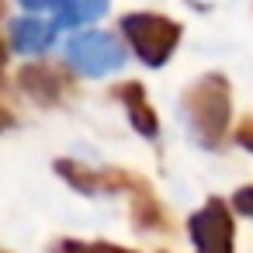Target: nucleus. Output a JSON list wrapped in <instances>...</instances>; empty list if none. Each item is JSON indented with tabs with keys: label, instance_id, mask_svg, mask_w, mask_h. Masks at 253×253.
I'll use <instances>...</instances> for the list:
<instances>
[{
	"label": "nucleus",
	"instance_id": "f257e3e1",
	"mask_svg": "<svg viewBox=\"0 0 253 253\" xmlns=\"http://www.w3.org/2000/svg\"><path fill=\"white\" fill-rule=\"evenodd\" d=\"M232 97H229V80L222 73H205L184 90V115L194 132V139L208 149H218L229 128L232 115Z\"/></svg>",
	"mask_w": 253,
	"mask_h": 253
},
{
	"label": "nucleus",
	"instance_id": "f03ea898",
	"mask_svg": "<svg viewBox=\"0 0 253 253\" xmlns=\"http://www.w3.org/2000/svg\"><path fill=\"white\" fill-rule=\"evenodd\" d=\"M122 32L146 66H163L180 42V25L173 18H163V14H153V11L125 14Z\"/></svg>",
	"mask_w": 253,
	"mask_h": 253
},
{
	"label": "nucleus",
	"instance_id": "7ed1b4c3",
	"mask_svg": "<svg viewBox=\"0 0 253 253\" xmlns=\"http://www.w3.org/2000/svg\"><path fill=\"white\" fill-rule=\"evenodd\" d=\"M66 59L84 77H108L111 70H122L125 52H122L115 35H108V32H84V35L70 39Z\"/></svg>",
	"mask_w": 253,
	"mask_h": 253
},
{
	"label": "nucleus",
	"instance_id": "20e7f679",
	"mask_svg": "<svg viewBox=\"0 0 253 253\" xmlns=\"http://www.w3.org/2000/svg\"><path fill=\"white\" fill-rule=\"evenodd\" d=\"M187 232H191V243L198 253H232L236 222L229 215V205L222 198H208L187 218Z\"/></svg>",
	"mask_w": 253,
	"mask_h": 253
},
{
	"label": "nucleus",
	"instance_id": "39448f33",
	"mask_svg": "<svg viewBox=\"0 0 253 253\" xmlns=\"http://www.w3.org/2000/svg\"><path fill=\"white\" fill-rule=\"evenodd\" d=\"M56 173L84 194H108V191H132L135 198L149 194V180L139 173H128V170H111V167L90 170V167L73 163V160H56Z\"/></svg>",
	"mask_w": 253,
	"mask_h": 253
},
{
	"label": "nucleus",
	"instance_id": "423d86ee",
	"mask_svg": "<svg viewBox=\"0 0 253 253\" xmlns=\"http://www.w3.org/2000/svg\"><path fill=\"white\" fill-rule=\"evenodd\" d=\"M18 87H21L32 101L52 108V104H59V101L66 97L70 80H66L63 70H56V66H49V63H28V66L18 73Z\"/></svg>",
	"mask_w": 253,
	"mask_h": 253
},
{
	"label": "nucleus",
	"instance_id": "0eeeda50",
	"mask_svg": "<svg viewBox=\"0 0 253 253\" xmlns=\"http://www.w3.org/2000/svg\"><path fill=\"white\" fill-rule=\"evenodd\" d=\"M115 94H118V101L125 104L132 128H135L139 135H146V139H156V135H160V118H156V111L149 108L146 87H142L139 80H132V84H122Z\"/></svg>",
	"mask_w": 253,
	"mask_h": 253
},
{
	"label": "nucleus",
	"instance_id": "6e6552de",
	"mask_svg": "<svg viewBox=\"0 0 253 253\" xmlns=\"http://www.w3.org/2000/svg\"><path fill=\"white\" fill-rule=\"evenodd\" d=\"M11 49L14 52H45L49 45H52V39H56V28L52 25H45V21H39V18H18V21H11Z\"/></svg>",
	"mask_w": 253,
	"mask_h": 253
},
{
	"label": "nucleus",
	"instance_id": "1a4fd4ad",
	"mask_svg": "<svg viewBox=\"0 0 253 253\" xmlns=\"http://www.w3.org/2000/svg\"><path fill=\"white\" fill-rule=\"evenodd\" d=\"M56 28H70V25H90L108 11V0H56Z\"/></svg>",
	"mask_w": 253,
	"mask_h": 253
},
{
	"label": "nucleus",
	"instance_id": "9d476101",
	"mask_svg": "<svg viewBox=\"0 0 253 253\" xmlns=\"http://www.w3.org/2000/svg\"><path fill=\"white\" fill-rule=\"evenodd\" d=\"M132 215H135V229H170V218L163 211V205L149 194H139L135 205H132Z\"/></svg>",
	"mask_w": 253,
	"mask_h": 253
},
{
	"label": "nucleus",
	"instance_id": "9b49d317",
	"mask_svg": "<svg viewBox=\"0 0 253 253\" xmlns=\"http://www.w3.org/2000/svg\"><path fill=\"white\" fill-rule=\"evenodd\" d=\"M49 253H135V250L118 246V243H104V239H97V243H84V239H56Z\"/></svg>",
	"mask_w": 253,
	"mask_h": 253
},
{
	"label": "nucleus",
	"instance_id": "f8f14e48",
	"mask_svg": "<svg viewBox=\"0 0 253 253\" xmlns=\"http://www.w3.org/2000/svg\"><path fill=\"white\" fill-rule=\"evenodd\" d=\"M232 208H236L239 215L253 218V184H246V187H239V191H236V198H232Z\"/></svg>",
	"mask_w": 253,
	"mask_h": 253
},
{
	"label": "nucleus",
	"instance_id": "ddd939ff",
	"mask_svg": "<svg viewBox=\"0 0 253 253\" xmlns=\"http://www.w3.org/2000/svg\"><path fill=\"white\" fill-rule=\"evenodd\" d=\"M236 142H239L243 149H250V153H253V118H246V122L236 128Z\"/></svg>",
	"mask_w": 253,
	"mask_h": 253
},
{
	"label": "nucleus",
	"instance_id": "4468645a",
	"mask_svg": "<svg viewBox=\"0 0 253 253\" xmlns=\"http://www.w3.org/2000/svg\"><path fill=\"white\" fill-rule=\"evenodd\" d=\"M21 4H25L28 11H42V7H49V4H56V0H21Z\"/></svg>",
	"mask_w": 253,
	"mask_h": 253
}]
</instances>
